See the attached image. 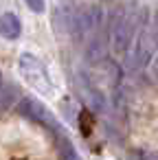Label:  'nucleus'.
I'll return each instance as SVG.
<instances>
[{
    "instance_id": "obj_1",
    "label": "nucleus",
    "mask_w": 158,
    "mask_h": 160,
    "mask_svg": "<svg viewBox=\"0 0 158 160\" xmlns=\"http://www.w3.org/2000/svg\"><path fill=\"white\" fill-rule=\"evenodd\" d=\"M18 68H20V75H22V79L31 86V88H35L38 92H44V94H51V90H53V86H51V77H48V70H46V66L35 57V55H31V53H24V55H20V62H18Z\"/></svg>"
},
{
    "instance_id": "obj_2",
    "label": "nucleus",
    "mask_w": 158,
    "mask_h": 160,
    "mask_svg": "<svg viewBox=\"0 0 158 160\" xmlns=\"http://www.w3.org/2000/svg\"><path fill=\"white\" fill-rule=\"evenodd\" d=\"M110 40H112V48L116 55L127 53L130 44H132V20L127 16H123V11L114 16L112 27H110Z\"/></svg>"
},
{
    "instance_id": "obj_3",
    "label": "nucleus",
    "mask_w": 158,
    "mask_h": 160,
    "mask_svg": "<svg viewBox=\"0 0 158 160\" xmlns=\"http://www.w3.org/2000/svg\"><path fill=\"white\" fill-rule=\"evenodd\" d=\"M18 110H20V114H24L27 118H31V121H35V123H40V125H46V127L53 129V132H59V123L53 118V114H51L38 99H33V97L22 99L20 105H18Z\"/></svg>"
},
{
    "instance_id": "obj_4",
    "label": "nucleus",
    "mask_w": 158,
    "mask_h": 160,
    "mask_svg": "<svg viewBox=\"0 0 158 160\" xmlns=\"http://www.w3.org/2000/svg\"><path fill=\"white\" fill-rule=\"evenodd\" d=\"M103 22V9L99 5H88L86 9H81L75 18H73V33L77 38H81L84 33L94 31L99 24Z\"/></svg>"
},
{
    "instance_id": "obj_5",
    "label": "nucleus",
    "mask_w": 158,
    "mask_h": 160,
    "mask_svg": "<svg viewBox=\"0 0 158 160\" xmlns=\"http://www.w3.org/2000/svg\"><path fill=\"white\" fill-rule=\"evenodd\" d=\"M149 57H151L149 40H147L145 33H140V35L136 38V48H134V53L130 55V66H132V68H143V66L149 62Z\"/></svg>"
},
{
    "instance_id": "obj_6",
    "label": "nucleus",
    "mask_w": 158,
    "mask_h": 160,
    "mask_svg": "<svg viewBox=\"0 0 158 160\" xmlns=\"http://www.w3.org/2000/svg\"><path fill=\"white\" fill-rule=\"evenodd\" d=\"M22 31V24H20V18L16 13H3L0 16V35L5 40H16Z\"/></svg>"
},
{
    "instance_id": "obj_7",
    "label": "nucleus",
    "mask_w": 158,
    "mask_h": 160,
    "mask_svg": "<svg viewBox=\"0 0 158 160\" xmlns=\"http://www.w3.org/2000/svg\"><path fill=\"white\" fill-rule=\"evenodd\" d=\"M81 94H84L86 105H88L92 112H101V110H103V94H101L94 86H90L88 79H86V83H81Z\"/></svg>"
},
{
    "instance_id": "obj_8",
    "label": "nucleus",
    "mask_w": 158,
    "mask_h": 160,
    "mask_svg": "<svg viewBox=\"0 0 158 160\" xmlns=\"http://www.w3.org/2000/svg\"><path fill=\"white\" fill-rule=\"evenodd\" d=\"M27 2V7L31 9V11H35V13H44V9H46V2L44 0H24Z\"/></svg>"
},
{
    "instance_id": "obj_9",
    "label": "nucleus",
    "mask_w": 158,
    "mask_h": 160,
    "mask_svg": "<svg viewBox=\"0 0 158 160\" xmlns=\"http://www.w3.org/2000/svg\"><path fill=\"white\" fill-rule=\"evenodd\" d=\"M149 75H151V81L158 83V55L151 59V68H149Z\"/></svg>"
},
{
    "instance_id": "obj_10",
    "label": "nucleus",
    "mask_w": 158,
    "mask_h": 160,
    "mask_svg": "<svg viewBox=\"0 0 158 160\" xmlns=\"http://www.w3.org/2000/svg\"><path fill=\"white\" fill-rule=\"evenodd\" d=\"M154 44L158 48V7H156V13H154Z\"/></svg>"
},
{
    "instance_id": "obj_11",
    "label": "nucleus",
    "mask_w": 158,
    "mask_h": 160,
    "mask_svg": "<svg viewBox=\"0 0 158 160\" xmlns=\"http://www.w3.org/2000/svg\"><path fill=\"white\" fill-rule=\"evenodd\" d=\"M0 86H3V75H0Z\"/></svg>"
}]
</instances>
